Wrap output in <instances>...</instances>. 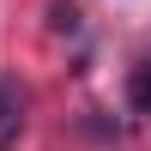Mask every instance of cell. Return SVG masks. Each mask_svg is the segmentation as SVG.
<instances>
[{"label":"cell","mask_w":151,"mask_h":151,"mask_svg":"<svg viewBox=\"0 0 151 151\" xmlns=\"http://www.w3.org/2000/svg\"><path fill=\"white\" fill-rule=\"evenodd\" d=\"M139 103H145V115H151V73H145V85H139Z\"/></svg>","instance_id":"cell-2"},{"label":"cell","mask_w":151,"mask_h":151,"mask_svg":"<svg viewBox=\"0 0 151 151\" xmlns=\"http://www.w3.org/2000/svg\"><path fill=\"white\" fill-rule=\"evenodd\" d=\"M12 127H18V115H12V103L0 97V145H12Z\"/></svg>","instance_id":"cell-1"}]
</instances>
